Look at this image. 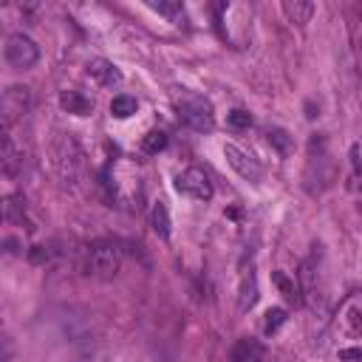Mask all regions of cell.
Wrapping results in <instances>:
<instances>
[{
    "instance_id": "obj_1",
    "label": "cell",
    "mask_w": 362,
    "mask_h": 362,
    "mask_svg": "<svg viewBox=\"0 0 362 362\" xmlns=\"http://www.w3.org/2000/svg\"><path fill=\"white\" fill-rule=\"evenodd\" d=\"M48 153H51V167H54V173L59 175V181L68 184V187H74V184L79 181V175H82V167H85V161H82L85 156H82V147H79V141L74 139V133L57 130V133L51 136Z\"/></svg>"
},
{
    "instance_id": "obj_2",
    "label": "cell",
    "mask_w": 362,
    "mask_h": 362,
    "mask_svg": "<svg viewBox=\"0 0 362 362\" xmlns=\"http://www.w3.org/2000/svg\"><path fill=\"white\" fill-rule=\"evenodd\" d=\"M65 362H110V342L93 325H74L68 331Z\"/></svg>"
},
{
    "instance_id": "obj_3",
    "label": "cell",
    "mask_w": 362,
    "mask_h": 362,
    "mask_svg": "<svg viewBox=\"0 0 362 362\" xmlns=\"http://www.w3.org/2000/svg\"><path fill=\"white\" fill-rule=\"evenodd\" d=\"M85 272L99 283L116 280L122 272V249L113 240H93L85 255Z\"/></svg>"
},
{
    "instance_id": "obj_4",
    "label": "cell",
    "mask_w": 362,
    "mask_h": 362,
    "mask_svg": "<svg viewBox=\"0 0 362 362\" xmlns=\"http://www.w3.org/2000/svg\"><path fill=\"white\" fill-rule=\"evenodd\" d=\"M175 113L178 119L195 130V133H209L215 127V110H212V102L198 96V93H181L175 99Z\"/></svg>"
},
{
    "instance_id": "obj_5",
    "label": "cell",
    "mask_w": 362,
    "mask_h": 362,
    "mask_svg": "<svg viewBox=\"0 0 362 362\" xmlns=\"http://www.w3.org/2000/svg\"><path fill=\"white\" fill-rule=\"evenodd\" d=\"M3 57H6V62H8L14 71H28V68H34V65L40 62V45H37L28 34L17 31V34H11V37L6 40Z\"/></svg>"
},
{
    "instance_id": "obj_6",
    "label": "cell",
    "mask_w": 362,
    "mask_h": 362,
    "mask_svg": "<svg viewBox=\"0 0 362 362\" xmlns=\"http://www.w3.org/2000/svg\"><path fill=\"white\" fill-rule=\"evenodd\" d=\"M34 107V93L28 85H8L0 93V116L6 122H23Z\"/></svg>"
},
{
    "instance_id": "obj_7",
    "label": "cell",
    "mask_w": 362,
    "mask_h": 362,
    "mask_svg": "<svg viewBox=\"0 0 362 362\" xmlns=\"http://www.w3.org/2000/svg\"><path fill=\"white\" fill-rule=\"evenodd\" d=\"M175 189L195 198V201H209L212 198V181L201 167H187L175 175Z\"/></svg>"
},
{
    "instance_id": "obj_8",
    "label": "cell",
    "mask_w": 362,
    "mask_h": 362,
    "mask_svg": "<svg viewBox=\"0 0 362 362\" xmlns=\"http://www.w3.org/2000/svg\"><path fill=\"white\" fill-rule=\"evenodd\" d=\"M257 303V274H255V260L243 255L238 266V311H252Z\"/></svg>"
},
{
    "instance_id": "obj_9",
    "label": "cell",
    "mask_w": 362,
    "mask_h": 362,
    "mask_svg": "<svg viewBox=\"0 0 362 362\" xmlns=\"http://www.w3.org/2000/svg\"><path fill=\"white\" fill-rule=\"evenodd\" d=\"M223 156H226V164H229L240 178H246V181H260L263 170H260V164L255 161V156H249V153L240 150L238 144H223Z\"/></svg>"
},
{
    "instance_id": "obj_10",
    "label": "cell",
    "mask_w": 362,
    "mask_h": 362,
    "mask_svg": "<svg viewBox=\"0 0 362 362\" xmlns=\"http://www.w3.org/2000/svg\"><path fill=\"white\" fill-rule=\"evenodd\" d=\"M0 173L11 175V178L23 173V153L14 144V139H11L6 124H0Z\"/></svg>"
},
{
    "instance_id": "obj_11",
    "label": "cell",
    "mask_w": 362,
    "mask_h": 362,
    "mask_svg": "<svg viewBox=\"0 0 362 362\" xmlns=\"http://www.w3.org/2000/svg\"><path fill=\"white\" fill-rule=\"evenodd\" d=\"M85 71H88V76H90L96 85H102V88H113V85L122 82V71H119L110 59H105V57H93V59H88Z\"/></svg>"
},
{
    "instance_id": "obj_12",
    "label": "cell",
    "mask_w": 362,
    "mask_h": 362,
    "mask_svg": "<svg viewBox=\"0 0 362 362\" xmlns=\"http://www.w3.org/2000/svg\"><path fill=\"white\" fill-rule=\"evenodd\" d=\"M232 362H269V351L255 337H240L232 348Z\"/></svg>"
},
{
    "instance_id": "obj_13",
    "label": "cell",
    "mask_w": 362,
    "mask_h": 362,
    "mask_svg": "<svg viewBox=\"0 0 362 362\" xmlns=\"http://www.w3.org/2000/svg\"><path fill=\"white\" fill-rule=\"evenodd\" d=\"M3 218L11 221V223H23L28 232H34V221L28 218V206H25V201H23L20 195L6 198V204H3Z\"/></svg>"
},
{
    "instance_id": "obj_14",
    "label": "cell",
    "mask_w": 362,
    "mask_h": 362,
    "mask_svg": "<svg viewBox=\"0 0 362 362\" xmlns=\"http://www.w3.org/2000/svg\"><path fill=\"white\" fill-rule=\"evenodd\" d=\"M339 325H342V331L348 337H359L362 334V308H359V300L356 297H351L345 303V308L339 314Z\"/></svg>"
},
{
    "instance_id": "obj_15",
    "label": "cell",
    "mask_w": 362,
    "mask_h": 362,
    "mask_svg": "<svg viewBox=\"0 0 362 362\" xmlns=\"http://www.w3.org/2000/svg\"><path fill=\"white\" fill-rule=\"evenodd\" d=\"M314 3L308 0H283V14L288 17V23L294 25H305L311 17H314Z\"/></svg>"
},
{
    "instance_id": "obj_16",
    "label": "cell",
    "mask_w": 362,
    "mask_h": 362,
    "mask_svg": "<svg viewBox=\"0 0 362 362\" xmlns=\"http://www.w3.org/2000/svg\"><path fill=\"white\" fill-rule=\"evenodd\" d=\"M59 105H62V110H68L74 116H88L93 110V102L88 96H82L79 90H62L59 93Z\"/></svg>"
},
{
    "instance_id": "obj_17",
    "label": "cell",
    "mask_w": 362,
    "mask_h": 362,
    "mask_svg": "<svg viewBox=\"0 0 362 362\" xmlns=\"http://www.w3.org/2000/svg\"><path fill=\"white\" fill-rule=\"evenodd\" d=\"M150 226H153V232L161 238V240H167L170 238V212H167V204L164 201H156L153 204V209H150Z\"/></svg>"
},
{
    "instance_id": "obj_18",
    "label": "cell",
    "mask_w": 362,
    "mask_h": 362,
    "mask_svg": "<svg viewBox=\"0 0 362 362\" xmlns=\"http://www.w3.org/2000/svg\"><path fill=\"white\" fill-rule=\"evenodd\" d=\"M110 113H113L116 119H127V116H133V113H136V99L127 96V93L113 96V99H110Z\"/></svg>"
},
{
    "instance_id": "obj_19",
    "label": "cell",
    "mask_w": 362,
    "mask_h": 362,
    "mask_svg": "<svg viewBox=\"0 0 362 362\" xmlns=\"http://www.w3.org/2000/svg\"><path fill=\"white\" fill-rule=\"evenodd\" d=\"M17 356V342L11 337V331L6 328V322L0 320V362H11Z\"/></svg>"
},
{
    "instance_id": "obj_20",
    "label": "cell",
    "mask_w": 362,
    "mask_h": 362,
    "mask_svg": "<svg viewBox=\"0 0 362 362\" xmlns=\"http://www.w3.org/2000/svg\"><path fill=\"white\" fill-rule=\"evenodd\" d=\"M147 8H153V11L161 14V17H167L170 23H181V17H184L181 3H167V0H161V3H147Z\"/></svg>"
},
{
    "instance_id": "obj_21",
    "label": "cell",
    "mask_w": 362,
    "mask_h": 362,
    "mask_svg": "<svg viewBox=\"0 0 362 362\" xmlns=\"http://www.w3.org/2000/svg\"><path fill=\"white\" fill-rule=\"evenodd\" d=\"M266 139H269V144H274L283 156L291 153V139H288V133H286L283 127H269V130H266Z\"/></svg>"
},
{
    "instance_id": "obj_22",
    "label": "cell",
    "mask_w": 362,
    "mask_h": 362,
    "mask_svg": "<svg viewBox=\"0 0 362 362\" xmlns=\"http://www.w3.org/2000/svg\"><path fill=\"white\" fill-rule=\"evenodd\" d=\"M167 147V136L161 133V130H150L144 139H141V150L144 153H158V150H164Z\"/></svg>"
},
{
    "instance_id": "obj_23",
    "label": "cell",
    "mask_w": 362,
    "mask_h": 362,
    "mask_svg": "<svg viewBox=\"0 0 362 362\" xmlns=\"http://www.w3.org/2000/svg\"><path fill=\"white\" fill-rule=\"evenodd\" d=\"M274 283L280 286V291H283V297L286 300H291V303H300V288L283 274V272H274Z\"/></svg>"
},
{
    "instance_id": "obj_24",
    "label": "cell",
    "mask_w": 362,
    "mask_h": 362,
    "mask_svg": "<svg viewBox=\"0 0 362 362\" xmlns=\"http://www.w3.org/2000/svg\"><path fill=\"white\" fill-rule=\"evenodd\" d=\"M226 122H229L232 127H238V130H246V127H252V113L243 110V107H235V110H229Z\"/></svg>"
},
{
    "instance_id": "obj_25",
    "label": "cell",
    "mask_w": 362,
    "mask_h": 362,
    "mask_svg": "<svg viewBox=\"0 0 362 362\" xmlns=\"http://www.w3.org/2000/svg\"><path fill=\"white\" fill-rule=\"evenodd\" d=\"M283 322H286V311H283V308H269V311H266L263 331H266V334H274V331H277Z\"/></svg>"
},
{
    "instance_id": "obj_26",
    "label": "cell",
    "mask_w": 362,
    "mask_h": 362,
    "mask_svg": "<svg viewBox=\"0 0 362 362\" xmlns=\"http://www.w3.org/2000/svg\"><path fill=\"white\" fill-rule=\"evenodd\" d=\"M351 173L354 178L359 175V144H351Z\"/></svg>"
},
{
    "instance_id": "obj_27",
    "label": "cell",
    "mask_w": 362,
    "mask_h": 362,
    "mask_svg": "<svg viewBox=\"0 0 362 362\" xmlns=\"http://www.w3.org/2000/svg\"><path fill=\"white\" fill-rule=\"evenodd\" d=\"M339 359H345V362H359V348H345V351H339Z\"/></svg>"
},
{
    "instance_id": "obj_28",
    "label": "cell",
    "mask_w": 362,
    "mask_h": 362,
    "mask_svg": "<svg viewBox=\"0 0 362 362\" xmlns=\"http://www.w3.org/2000/svg\"><path fill=\"white\" fill-rule=\"evenodd\" d=\"M0 218H3V204H0Z\"/></svg>"
}]
</instances>
